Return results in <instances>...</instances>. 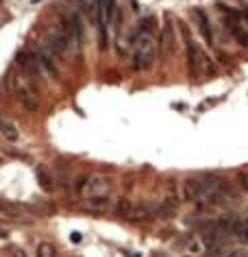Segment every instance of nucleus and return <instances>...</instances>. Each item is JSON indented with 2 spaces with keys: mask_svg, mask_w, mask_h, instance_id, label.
<instances>
[{
  "mask_svg": "<svg viewBox=\"0 0 248 257\" xmlns=\"http://www.w3.org/2000/svg\"><path fill=\"white\" fill-rule=\"evenodd\" d=\"M131 53H133V68L144 72L155 66L157 59V40H155V20L146 18L137 31L133 33L131 42Z\"/></svg>",
  "mask_w": 248,
  "mask_h": 257,
  "instance_id": "1",
  "label": "nucleus"
},
{
  "mask_svg": "<svg viewBox=\"0 0 248 257\" xmlns=\"http://www.w3.org/2000/svg\"><path fill=\"white\" fill-rule=\"evenodd\" d=\"M116 16V0H100V9H98V46L100 50H107L109 46V27L111 20Z\"/></svg>",
  "mask_w": 248,
  "mask_h": 257,
  "instance_id": "2",
  "label": "nucleus"
},
{
  "mask_svg": "<svg viewBox=\"0 0 248 257\" xmlns=\"http://www.w3.org/2000/svg\"><path fill=\"white\" fill-rule=\"evenodd\" d=\"M113 190V183L109 177H100V175H94V177H87L83 181V196L85 198H109Z\"/></svg>",
  "mask_w": 248,
  "mask_h": 257,
  "instance_id": "3",
  "label": "nucleus"
},
{
  "mask_svg": "<svg viewBox=\"0 0 248 257\" xmlns=\"http://www.w3.org/2000/svg\"><path fill=\"white\" fill-rule=\"evenodd\" d=\"M185 44H187V66H189V72H192V76H198L205 66L211 70L205 53H202V50L198 48V44L192 40V35L187 33V29H185Z\"/></svg>",
  "mask_w": 248,
  "mask_h": 257,
  "instance_id": "4",
  "label": "nucleus"
},
{
  "mask_svg": "<svg viewBox=\"0 0 248 257\" xmlns=\"http://www.w3.org/2000/svg\"><path fill=\"white\" fill-rule=\"evenodd\" d=\"M48 46L53 48L57 55L68 53L70 46H74V42H72V37H70L68 27H66V29H55L53 33H50V37H48Z\"/></svg>",
  "mask_w": 248,
  "mask_h": 257,
  "instance_id": "5",
  "label": "nucleus"
},
{
  "mask_svg": "<svg viewBox=\"0 0 248 257\" xmlns=\"http://www.w3.org/2000/svg\"><path fill=\"white\" fill-rule=\"evenodd\" d=\"M174 42H176V35H174L172 18L165 16L163 27H161V37H159V50L161 53H174Z\"/></svg>",
  "mask_w": 248,
  "mask_h": 257,
  "instance_id": "6",
  "label": "nucleus"
},
{
  "mask_svg": "<svg viewBox=\"0 0 248 257\" xmlns=\"http://www.w3.org/2000/svg\"><path fill=\"white\" fill-rule=\"evenodd\" d=\"M16 96H18L20 105L27 109V111H37L40 100H37V94H35L33 85H16Z\"/></svg>",
  "mask_w": 248,
  "mask_h": 257,
  "instance_id": "7",
  "label": "nucleus"
},
{
  "mask_svg": "<svg viewBox=\"0 0 248 257\" xmlns=\"http://www.w3.org/2000/svg\"><path fill=\"white\" fill-rule=\"evenodd\" d=\"M66 27L70 31V37H72L74 46L81 48L83 46V18H81V11H72L66 20Z\"/></svg>",
  "mask_w": 248,
  "mask_h": 257,
  "instance_id": "8",
  "label": "nucleus"
},
{
  "mask_svg": "<svg viewBox=\"0 0 248 257\" xmlns=\"http://www.w3.org/2000/svg\"><path fill=\"white\" fill-rule=\"evenodd\" d=\"M35 61H37V68H40V74L50 76L53 81L59 79V70H57L55 61L50 59V55H46L44 50H37V53H35Z\"/></svg>",
  "mask_w": 248,
  "mask_h": 257,
  "instance_id": "9",
  "label": "nucleus"
},
{
  "mask_svg": "<svg viewBox=\"0 0 248 257\" xmlns=\"http://www.w3.org/2000/svg\"><path fill=\"white\" fill-rule=\"evenodd\" d=\"M157 216V209H152L148 207L146 203H137V205H133L131 211H129V220L131 222H144V220H150V218H155Z\"/></svg>",
  "mask_w": 248,
  "mask_h": 257,
  "instance_id": "10",
  "label": "nucleus"
},
{
  "mask_svg": "<svg viewBox=\"0 0 248 257\" xmlns=\"http://www.w3.org/2000/svg\"><path fill=\"white\" fill-rule=\"evenodd\" d=\"M194 18H196V24H198V31L202 33V37H205V42L209 44V46H213V29L211 24H209V18L202 9H194Z\"/></svg>",
  "mask_w": 248,
  "mask_h": 257,
  "instance_id": "11",
  "label": "nucleus"
},
{
  "mask_svg": "<svg viewBox=\"0 0 248 257\" xmlns=\"http://www.w3.org/2000/svg\"><path fill=\"white\" fill-rule=\"evenodd\" d=\"M224 24H226L228 33L235 37V42H237L239 46L248 48V29L244 27V24L237 22V20H226V18H224Z\"/></svg>",
  "mask_w": 248,
  "mask_h": 257,
  "instance_id": "12",
  "label": "nucleus"
},
{
  "mask_svg": "<svg viewBox=\"0 0 248 257\" xmlns=\"http://www.w3.org/2000/svg\"><path fill=\"white\" fill-rule=\"evenodd\" d=\"M0 133H3V138L9 140V142H18V138H20L16 122L9 120L7 115H3V113H0Z\"/></svg>",
  "mask_w": 248,
  "mask_h": 257,
  "instance_id": "13",
  "label": "nucleus"
},
{
  "mask_svg": "<svg viewBox=\"0 0 248 257\" xmlns=\"http://www.w3.org/2000/svg\"><path fill=\"white\" fill-rule=\"evenodd\" d=\"M183 198L189 203H198V179H187L183 183Z\"/></svg>",
  "mask_w": 248,
  "mask_h": 257,
  "instance_id": "14",
  "label": "nucleus"
},
{
  "mask_svg": "<svg viewBox=\"0 0 248 257\" xmlns=\"http://www.w3.org/2000/svg\"><path fill=\"white\" fill-rule=\"evenodd\" d=\"M98 9H100V0H81V11L90 20H98Z\"/></svg>",
  "mask_w": 248,
  "mask_h": 257,
  "instance_id": "15",
  "label": "nucleus"
},
{
  "mask_svg": "<svg viewBox=\"0 0 248 257\" xmlns=\"http://www.w3.org/2000/svg\"><path fill=\"white\" fill-rule=\"evenodd\" d=\"M109 203V198H83V205L92 211H103Z\"/></svg>",
  "mask_w": 248,
  "mask_h": 257,
  "instance_id": "16",
  "label": "nucleus"
},
{
  "mask_svg": "<svg viewBox=\"0 0 248 257\" xmlns=\"http://www.w3.org/2000/svg\"><path fill=\"white\" fill-rule=\"evenodd\" d=\"M131 207H133V203L129 201V198H120L118 205H116V214L126 218V216H129V211H131Z\"/></svg>",
  "mask_w": 248,
  "mask_h": 257,
  "instance_id": "17",
  "label": "nucleus"
},
{
  "mask_svg": "<svg viewBox=\"0 0 248 257\" xmlns=\"http://www.w3.org/2000/svg\"><path fill=\"white\" fill-rule=\"evenodd\" d=\"M37 257H57V250H55L53 244L42 242L40 246H37Z\"/></svg>",
  "mask_w": 248,
  "mask_h": 257,
  "instance_id": "18",
  "label": "nucleus"
},
{
  "mask_svg": "<svg viewBox=\"0 0 248 257\" xmlns=\"http://www.w3.org/2000/svg\"><path fill=\"white\" fill-rule=\"evenodd\" d=\"M40 185H42V188L46 190V192L53 190V183H50V179H48V177H44V172H40Z\"/></svg>",
  "mask_w": 248,
  "mask_h": 257,
  "instance_id": "19",
  "label": "nucleus"
},
{
  "mask_svg": "<svg viewBox=\"0 0 248 257\" xmlns=\"http://www.w3.org/2000/svg\"><path fill=\"white\" fill-rule=\"evenodd\" d=\"M9 257H27V253H24L20 246H11L9 248Z\"/></svg>",
  "mask_w": 248,
  "mask_h": 257,
  "instance_id": "20",
  "label": "nucleus"
},
{
  "mask_svg": "<svg viewBox=\"0 0 248 257\" xmlns=\"http://www.w3.org/2000/svg\"><path fill=\"white\" fill-rule=\"evenodd\" d=\"M237 181H239L241 188L248 190V175H239V177H237Z\"/></svg>",
  "mask_w": 248,
  "mask_h": 257,
  "instance_id": "21",
  "label": "nucleus"
},
{
  "mask_svg": "<svg viewBox=\"0 0 248 257\" xmlns=\"http://www.w3.org/2000/svg\"><path fill=\"white\" fill-rule=\"evenodd\" d=\"M70 240H72L74 244H79V242L83 240V237H81V233H79V231H72V235H70Z\"/></svg>",
  "mask_w": 248,
  "mask_h": 257,
  "instance_id": "22",
  "label": "nucleus"
}]
</instances>
